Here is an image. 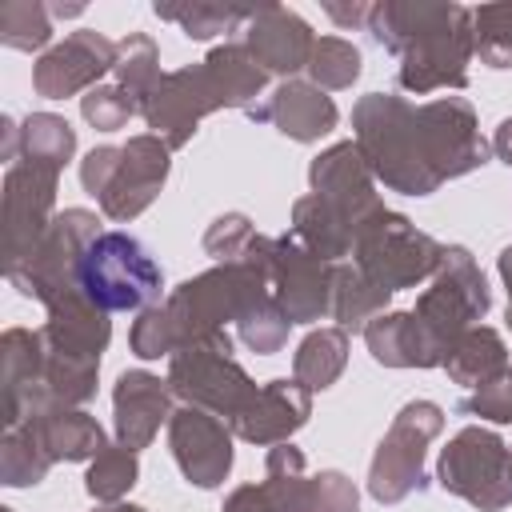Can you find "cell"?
Returning a JSON list of instances; mask_svg holds the SVG:
<instances>
[{"label":"cell","mask_w":512,"mask_h":512,"mask_svg":"<svg viewBox=\"0 0 512 512\" xmlns=\"http://www.w3.org/2000/svg\"><path fill=\"white\" fill-rule=\"evenodd\" d=\"M352 124L372 176L404 196H428L488 160L472 104L460 96L412 108L400 96L372 92L352 108Z\"/></svg>","instance_id":"cell-1"},{"label":"cell","mask_w":512,"mask_h":512,"mask_svg":"<svg viewBox=\"0 0 512 512\" xmlns=\"http://www.w3.org/2000/svg\"><path fill=\"white\" fill-rule=\"evenodd\" d=\"M364 28L372 32L376 44L400 56V88L424 96L436 88L468 84V60L476 52L468 8L384 0V4H372Z\"/></svg>","instance_id":"cell-2"},{"label":"cell","mask_w":512,"mask_h":512,"mask_svg":"<svg viewBox=\"0 0 512 512\" xmlns=\"http://www.w3.org/2000/svg\"><path fill=\"white\" fill-rule=\"evenodd\" d=\"M76 288L84 300H92L100 312H132L160 304V264L148 256V248L128 232H100L80 264H76Z\"/></svg>","instance_id":"cell-3"},{"label":"cell","mask_w":512,"mask_h":512,"mask_svg":"<svg viewBox=\"0 0 512 512\" xmlns=\"http://www.w3.org/2000/svg\"><path fill=\"white\" fill-rule=\"evenodd\" d=\"M168 176V144L160 136H132L124 148H92L80 164L84 192H92L108 220L140 216Z\"/></svg>","instance_id":"cell-4"},{"label":"cell","mask_w":512,"mask_h":512,"mask_svg":"<svg viewBox=\"0 0 512 512\" xmlns=\"http://www.w3.org/2000/svg\"><path fill=\"white\" fill-rule=\"evenodd\" d=\"M168 384L176 396H184L196 408H208L212 416H224L228 424L248 408L256 396V384L248 372L232 360V340L220 332H208L200 340H188L172 352Z\"/></svg>","instance_id":"cell-5"},{"label":"cell","mask_w":512,"mask_h":512,"mask_svg":"<svg viewBox=\"0 0 512 512\" xmlns=\"http://www.w3.org/2000/svg\"><path fill=\"white\" fill-rule=\"evenodd\" d=\"M492 296L484 284V272L476 268L472 252L460 244H448L440 252V268L432 288L416 300L412 316L420 320L424 336L432 340V348L440 352V360L452 352V344L472 328V320H480L488 312Z\"/></svg>","instance_id":"cell-6"},{"label":"cell","mask_w":512,"mask_h":512,"mask_svg":"<svg viewBox=\"0 0 512 512\" xmlns=\"http://www.w3.org/2000/svg\"><path fill=\"white\" fill-rule=\"evenodd\" d=\"M440 244L424 232H416V224H408L396 212H380L352 244V268L376 284L380 292H400L412 288L416 280L432 276L440 268Z\"/></svg>","instance_id":"cell-7"},{"label":"cell","mask_w":512,"mask_h":512,"mask_svg":"<svg viewBox=\"0 0 512 512\" xmlns=\"http://www.w3.org/2000/svg\"><path fill=\"white\" fill-rule=\"evenodd\" d=\"M100 236V220L88 208H64L60 216H52V224L40 232V240L28 248V256L12 268H4V276L36 300H56L60 292L76 288V264L84 256V248Z\"/></svg>","instance_id":"cell-8"},{"label":"cell","mask_w":512,"mask_h":512,"mask_svg":"<svg viewBox=\"0 0 512 512\" xmlns=\"http://www.w3.org/2000/svg\"><path fill=\"white\" fill-rule=\"evenodd\" d=\"M440 428H444V408L432 400H412L396 412L368 472V492L380 504H396L408 492L424 488V448Z\"/></svg>","instance_id":"cell-9"},{"label":"cell","mask_w":512,"mask_h":512,"mask_svg":"<svg viewBox=\"0 0 512 512\" xmlns=\"http://www.w3.org/2000/svg\"><path fill=\"white\" fill-rule=\"evenodd\" d=\"M436 480L444 492L476 504L480 512H500L504 504H512L508 444L488 428H464L440 452Z\"/></svg>","instance_id":"cell-10"},{"label":"cell","mask_w":512,"mask_h":512,"mask_svg":"<svg viewBox=\"0 0 512 512\" xmlns=\"http://www.w3.org/2000/svg\"><path fill=\"white\" fill-rule=\"evenodd\" d=\"M56 180L60 168L56 164H40L20 156L8 176H4V268L20 264L28 256V248L40 240V232L52 224V204H56Z\"/></svg>","instance_id":"cell-11"},{"label":"cell","mask_w":512,"mask_h":512,"mask_svg":"<svg viewBox=\"0 0 512 512\" xmlns=\"http://www.w3.org/2000/svg\"><path fill=\"white\" fill-rule=\"evenodd\" d=\"M332 288H336V264L312 256L292 232L272 240V292L292 324L332 316Z\"/></svg>","instance_id":"cell-12"},{"label":"cell","mask_w":512,"mask_h":512,"mask_svg":"<svg viewBox=\"0 0 512 512\" xmlns=\"http://www.w3.org/2000/svg\"><path fill=\"white\" fill-rule=\"evenodd\" d=\"M224 108L220 96H216V84L208 76L204 64L196 68H180V72H164L156 80V88L148 92L140 116L156 128V136L168 144V148H180L188 144V136L196 132L200 116L204 112H216Z\"/></svg>","instance_id":"cell-13"},{"label":"cell","mask_w":512,"mask_h":512,"mask_svg":"<svg viewBox=\"0 0 512 512\" xmlns=\"http://www.w3.org/2000/svg\"><path fill=\"white\" fill-rule=\"evenodd\" d=\"M264 484L280 512H356V484L344 472L304 476V456L288 440L272 444Z\"/></svg>","instance_id":"cell-14"},{"label":"cell","mask_w":512,"mask_h":512,"mask_svg":"<svg viewBox=\"0 0 512 512\" xmlns=\"http://www.w3.org/2000/svg\"><path fill=\"white\" fill-rule=\"evenodd\" d=\"M116 52L120 44L92 32V28H80L72 36H64V44L48 48L40 60H36V72H32V84L40 96L48 100H64L80 88H96V80L104 72L116 68Z\"/></svg>","instance_id":"cell-15"},{"label":"cell","mask_w":512,"mask_h":512,"mask_svg":"<svg viewBox=\"0 0 512 512\" xmlns=\"http://www.w3.org/2000/svg\"><path fill=\"white\" fill-rule=\"evenodd\" d=\"M168 440H172V456H176L180 472L188 476V484L216 488L228 476V468H232V440H228L224 420L212 416L208 408L184 404L180 412H172Z\"/></svg>","instance_id":"cell-16"},{"label":"cell","mask_w":512,"mask_h":512,"mask_svg":"<svg viewBox=\"0 0 512 512\" xmlns=\"http://www.w3.org/2000/svg\"><path fill=\"white\" fill-rule=\"evenodd\" d=\"M108 312H100L92 300L80 296V288L60 292L48 300V324H44V352L68 364L100 368V352L108 344Z\"/></svg>","instance_id":"cell-17"},{"label":"cell","mask_w":512,"mask_h":512,"mask_svg":"<svg viewBox=\"0 0 512 512\" xmlns=\"http://www.w3.org/2000/svg\"><path fill=\"white\" fill-rule=\"evenodd\" d=\"M244 48L252 52V60L264 72L292 76V72L308 68L316 40H312V28L296 12L280 8V4H260L244 28Z\"/></svg>","instance_id":"cell-18"},{"label":"cell","mask_w":512,"mask_h":512,"mask_svg":"<svg viewBox=\"0 0 512 512\" xmlns=\"http://www.w3.org/2000/svg\"><path fill=\"white\" fill-rule=\"evenodd\" d=\"M308 412H312V392L300 380H268L232 420V428L252 444H284L296 428L308 424Z\"/></svg>","instance_id":"cell-19"},{"label":"cell","mask_w":512,"mask_h":512,"mask_svg":"<svg viewBox=\"0 0 512 512\" xmlns=\"http://www.w3.org/2000/svg\"><path fill=\"white\" fill-rule=\"evenodd\" d=\"M248 116L276 124V132H284V136H292V140H300V144L320 140V136L332 132L336 120H340L332 96H324V88L304 84V80H284V84L268 96V104H260V108L252 104Z\"/></svg>","instance_id":"cell-20"},{"label":"cell","mask_w":512,"mask_h":512,"mask_svg":"<svg viewBox=\"0 0 512 512\" xmlns=\"http://www.w3.org/2000/svg\"><path fill=\"white\" fill-rule=\"evenodd\" d=\"M168 396H172V384L152 376V372H124L116 380V392H112V404H116V440L132 452H140L164 420H172L168 412Z\"/></svg>","instance_id":"cell-21"},{"label":"cell","mask_w":512,"mask_h":512,"mask_svg":"<svg viewBox=\"0 0 512 512\" xmlns=\"http://www.w3.org/2000/svg\"><path fill=\"white\" fill-rule=\"evenodd\" d=\"M364 340L372 348V356L388 368H436L444 364L440 352L432 348V340L424 336L420 320L412 312H388V316H376L368 328H364Z\"/></svg>","instance_id":"cell-22"},{"label":"cell","mask_w":512,"mask_h":512,"mask_svg":"<svg viewBox=\"0 0 512 512\" xmlns=\"http://www.w3.org/2000/svg\"><path fill=\"white\" fill-rule=\"evenodd\" d=\"M28 424L36 428V436L52 460H88L104 448L100 424L88 412L68 408V404H56L40 416H28Z\"/></svg>","instance_id":"cell-23"},{"label":"cell","mask_w":512,"mask_h":512,"mask_svg":"<svg viewBox=\"0 0 512 512\" xmlns=\"http://www.w3.org/2000/svg\"><path fill=\"white\" fill-rule=\"evenodd\" d=\"M504 368H508V348H504L500 332L496 328H484V324L480 328H468L452 344V352L444 356V372L456 384H464V388H480L492 376H500Z\"/></svg>","instance_id":"cell-24"},{"label":"cell","mask_w":512,"mask_h":512,"mask_svg":"<svg viewBox=\"0 0 512 512\" xmlns=\"http://www.w3.org/2000/svg\"><path fill=\"white\" fill-rule=\"evenodd\" d=\"M212 84H216V96L224 108H252V96L264 88L268 72L252 60V52L244 44H220L208 52L204 60Z\"/></svg>","instance_id":"cell-25"},{"label":"cell","mask_w":512,"mask_h":512,"mask_svg":"<svg viewBox=\"0 0 512 512\" xmlns=\"http://www.w3.org/2000/svg\"><path fill=\"white\" fill-rule=\"evenodd\" d=\"M48 468H52V456L44 452L36 428L28 420L8 424L0 444V480L8 488H28V484H40Z\"/></svg>","instance_id":"cell-26"},{"label":"cell","mask_w":512,"mask_h":512,"mask_svg":"<svg viewBox=\"0 0 512 512\" xmlns=\"http://www.w3.org/2000/svg\"><path fill=\"white\" fill-rule=\"evenodd\" d=\"M344 360H348V332L344 328H320L300 344L292 372L308 392H316V388H328L344 372Z\"/></svg>","instance_id":"cell-27"},{"label":"cell","mask_w":512,"mask_h":512,"mask_svg":"<svg viewBox=\"0 0 512 512\" xmlns=\"http://www.w3.org/2000/svg\"><path fill=\"white\" fill-rule=\"evenodd\" d=\"M388 292H380L376 284H368L356 268L336 264V288H332V316L340 320V328H368L376 320V312L384 308Z\"/></svg>","instance_id":"cell-28"},{"label":"cell","mask_w":512,"mask_h":512,"mask_svg":"<svg viewBox=\"0 0 512 512\" xmlns=\"http://www.w3.org/2000/svg\"><path fill=\"white\" fill-rule=\"evenodd\" d=\"M156 44L144 36V32H128V40H120V52H116V84L144 108L148 92L156 88V80L164 76L160 64H156Z\"/></svg>","instance_id":"cell-29"},{"label":"cell","mask_w":512,"mask_h":512,"mask_svg":"<svg viewBox=\"0 0 512 512\" xmlns=\"http://www.w3.org/2000/svg\"><path fill=\"white\" fill-rule=\"evenodd\" d=\"M20 140H24V156L28 160H40V164H56L64 168L72 160V148H76V132L64 116H52V112H36L24 120L20 128Z\"/></svg>","instance_id":"cell-30"},{"label":"cell","mask_w":512,"mask_h":512,"mask_svg":"<svg viewBox=\"0 0 512 512\" xmlns=\"http://www.w3.org/2000/svg\"><path fill=\"white\" fill-rule=\"evenodd\" d=\"M132 484H136V452L124 444H104L84 476L88 496H96L100 504H116Z\"/></svg>","instance_id":"cell-31"},{"label":"cell","mask_w":512,"mask_h":512,"mask_svg":"<svg viewBox=\"0 0 512 512\" xmlns=\"http://www.w3.org/2000/svg\"><path fill=\"white\" fill-rule=\"evenodd\" d=\"M256 8H236V4H184V8H172V4H156V16L160 20H176L184 28V36L192 40H208L216 32H228L236 24H248Z\"/></svg>","instance_id":"cell-32"},{"label":"cell","mask_w":512,"mask_h":512,"mask_svg":"<svg viewBox=\"0 0 512 512\" xmlns=\"http://www.w3.org/2000/svg\"><path fill=\"white\" fill-rule=\"evenodd\" d=\"M472 40L488 68H512V4H484L472 12Z\"/></svg>","instance_id":"cell-33"},{"label":"cell","mask_w":512,"mask_h":512,"mask_svg":"<svg viewBox=\"0 0 512 512\" xmlns=\"http://www.w3.org/2000/svg\"><path fill=\"white\" fill-rule=\"evenodd\" d=\"M0 40L8 48H20V52H32V48H44L52 40V24H48V8L44 4H32V0H12L0 8Z\"/></svg>","instance_id":"cell-34"},{"label":"cell","mask_w":512,"mask_h":512,"mask_svg":"<svg viewBox=\"0 0 512 512\" xmlns=\"http://www.w3.org/2000/svg\"><path fill=\"white\" fill-rule=\"evenodd\" d=\"M308 68H312L316 88H348L360 76V52H356V44H348L340 36H320Z\"/></svg>","instance_id":"cell-35"},{"label":"cell","mask_w":512,"mask_h":512,"mask_svg":"<svg viewBox=\"0 0 512 512\" xmlns=\"http://www.w3.org/2000/svg\"><path fill=\"white\" fill-rule=\"evenodd\" d=\"M80 112H84V120L96 124L100 132H116V128H124V124L140 112V104H136L120 84H96L92 92L80 96Z\"/></svg>","instance_id":"cell-36"},{"label":"cell","mask_w":512,"mask_h":512,"mask_svg":"<svg viewBox=\"0 0 512 512\" xmlns=\"http://www.w3.org/2000/svg\"><path fill=\"white\" fill-rule=\"evenodd\" d=\"M132 352L140 360H160V356L176 352V332L168 324L164 304H152V308L140 312V320L132 324Z\"/></svg>","instance_id":"cell-37"},{"label":"cell","mask_w":512,"mask_h":512,"mask_svg":"<svg viewBox=\"0 0 512 512\" xmlns=\"http://www.w3.org/2000/svg\"><path fill=\"white\" fill-rule=\"evenodd\" d=\"M460 412L464 416H484V420H496V424H512V364L492 376L488 384L476 388V396L460 400Z\"/></svg>","instance_id":"cell-38"},{"label":"cell","mask_w":512,"mask_h":512,"mask_svg":"<svg viewBox=\"0 0 512 512\" xmlns=\"http://www.w3.org/2000/svg\"><path fill=\"white\" fill-rule=\"evenodd\" d=\"M252 240H256L252 224H248L240 212H232V216H220V220L208 228L204 248H208V256H216L220 264H228V260H240V256L252 248Z\"/></svg>","instance_id":"cell-39"},{"label":"cell","mask_w":512,"mask_h":512,"mask_svg":"<svg viewBox=\"0 0 512 512\" xmlns=\"http://www.w3.org/2000/svg\"><path fill=\"white\" fill-rule=\"evenodd\" d=\"M224 512H280L268 484H244L224 500Z\"/></svg>","instance_id":"cell-40"},{"label":"cell","mask_w":512,"mask_h":512,"mask_svg":"<svg viewBox=\"0 0 512 512\" xmlns=\"http://www.w3.org/2000/svg\"><path fill=\"white\" fill-rule=\"evenodd\" d=\"M324 12H328L332 20H340V24H368V12H372V8H364V4H352V8L324 4Z\"/></svg>","instance_id":"cell-41"},{"label":"cell","mask_w":512,"mask_h":512,"mask_svg":"<svg viewBox=\"0 0 512 512\" xmlns=\"http://www.w3.org/2000/svg\"><path fill=\"white\" fill-rule=\"evenodd\" d=\"M496 152H500V160L512 168V120H504V124L496 128Z\"/></svg>","instance_id":"cell-42"},{"label":"cell","mask_w":512,"mask_h":512,"mask_svg":"<svg viewBox=\"0 0 512 512\" xmlns=\"http://www.w3.org/2000/svg\"><path fill=\"white\" fill-rule=\"evenodd\" d=\"M500 276H504L508 296H512V248H504V252H500ZM508 304H512V300H508Z\"/></svg>","instance_id":"cell-43"},{"label":"cell","mask_w":512,"mask_h":512,"mask_svg":"<svg viewBox=\"0 0 512 512\" xmlns=\"http://www.w3.org/2000/svg\"><path fill=\"white\" fill-rule=\"evenodd\" d=\"M100 512H144V508H136V504H112V508H100Z\"/></svg>","instance_id":"cell-44"},{"label":"cell","mask_w":512,"mask_h":512,"mask_svg":"<svg viewBox=\"0 0 512 512\" xmlns=\"http://www.w3.org/2000/svg\"><path fill=\"white\" fill-rule=\"evenodd\" d=\"M508 480H512V448H508Z\"/></svg>","instance_id":"cell-45"},{"label":"cell","mask_w":512,"mask_h":512,"mask_svg":"<svg viewBox=\"0 0 512 512\" xmlns=\"http://www.w3.org/2000/svg\"><path fill=\"white\" fill-rule=\"evenodd\" d=\"M508 328H512V304H508Z\"/></svg>","instance_id":"cell-46"}]
</instances>
